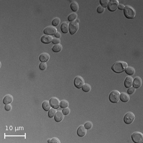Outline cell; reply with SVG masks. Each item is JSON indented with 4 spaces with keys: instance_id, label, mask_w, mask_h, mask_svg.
Masks as SVG:
<instances>
[{
    "instance_id": "2e32d148",
    "label": "cell",
    "mask_w": 143,
    "mask_h": 143,
    "mask_svg": "<svg viewBox=\"0 0 143 143\" xmlns=\"http://www.w3.org/2000/svg\"><path fill=\"white\" fill-rule=\"evenodd\" d=\"M133 79L131 76H127L125 81V86L126 88H130L133 85Z\"/></svg>"
},
{
    "instance_id": "9a60e30c",
    "label": "cell",
    "mask_w": 143,
    "mask_h": 143,
    "mask_svg": "<svg viewBox=\"0 0 143 143\" xmlns=\"http://www.w3.org/2000/svg\"><path fill=\"white\" fill-rule=\"evenodd\" d=\"M61 29L63 33L64 34L67 33L69 31V25L68 24V22L66 21L63 22L61 25Z\"/></svg>"
},
{
    "instance_id": "8992f818",
    "label": "cell",
    "mask_w": 143,
    "mask_h": 143,
    "mask_svg": "<svg viewBox=\"0 0 143 143\" xmlns=\"http://www.w3.org/2000/svg\"><path fill=\"white\" fill-rule=\"evenodd\" d=\"M135 116L134 114L131 112L127 113L124 116V120L126 124H131L134 120H135Z\"/></svg>"
},
{
    "instance_id": "8d00e7d4",
    "label": "cell",
    "mask_w": 143,
    "mask_h": 143,
    "mask_svg": "<svg viewBox=\"0 0 143 143\" xmlns=\"http://www.w3.org/2000/svg\"><path fill=\"white\" fill-rule=\"evenodd\" d=\"M12 109V105L10 104H7L5 105V109L6 111H10Z\"/></svg>"
},
{
    "instance_id": "74e56055",
    "label": "cell",
    "mask_w": 143,
    "mask_h": 143,
    "mask_svg": "<svg viewBox=\"0 0 143 143\" xmlns=\"http://www.w3.org/2000/svg\"><path fill=\"white\" fill-rule=\"evenodd\" d=\"M125 6L124 4H119V5L118 6V9H119V10H124V8H125Z\"/></svg>"
},
{
    "instance_id": "9c48e42d",
    "label": "cell",
    "mask_w": 143,
    "mask_h": 143,
    "mask_svg": "<svg viewBox=\"0 0 143 143\" xmlns=\"http://www.w3.org/2000/svg\"><path fill=\"white\" fill-rule=\"evenodd\" d=\"M57 32V29L53 26H49L46 27L43 31V33L47 35H54Z\"/></svg>"
},
{
    "instance_id": "52a82bcc",
    "label": "cell",
    "mask_w": 143,
    "mask_h": 143,
    "mask_svg": "<svg viewBox=\"0 0 143 143\" xmlns=\"http://www.w3.org/2000/svg\"><path fill=\"white\" fill-rule=\"evenodd\" d=\"M118 4L119 2L117 0H111L107 6L108 9L111 12H114L117 9Z\"/></svg>"
},
{
    "instance_id": "1f68e13d",
    "label": "cell",
    "mask_w": 143,
    "mask_h": 143,
    "mask_svg": "<svg viewBox=\"0 0 143 143\" xmlns=\"http://www.w3.org/2000/svg\"><path fill=\"white\" fill-rule=\"evenodd\" d=\"M92 123L91 122H87L85 124L84 127L86 128V129H89L92 127Z\"/></svg>"
},
{
    "instance_id": "484cf974",
    "label": "cell",
    "mask_w": 143,
    "mask_h": 143,
    "mask_svg": "<svg viewBox=\"0 0 143 143\" xmlns=\"http://www.w3.org/2000/svg\"><path fill=\"white\" fill-rule=\"evenodd\" d=\"M82 90L85 92H88L91 89V87L90 84H85L82 86Z\"/></svg>"
},
{
    "instance_id": "d6a6232c",
    "label": "cell",
    "mask_w": 143,
    "mask_h": 143,
    "mask_svg": "<svg viewBox=\"0 0 143 143\" xmlns=\"http://www.w3.org/2000/svg\"><path fill=\"white\" fill-rule=\"evenodd\" d=\"M104 11H105V8H104L102 6H98V7L97 8V12L99 13H103L104 12Z\"/></svg>"
},
{
    "instance_id": "83f0119b",
    "label": "cell",
    "mask_w": 143,
    "mask_h": 143,
    "mask_svg": "<svg viewBox=\"0 0 143 143\" xmlns=\"http://www.w3.org/2000/svg\"><path fill=\"white\" fill-rule=\"evenodd\" d=\"M60 21H61V20H60V18H57V17L55 18L52 21V25L53 26H57L59 25Z\"/></svg>"
},
{
    "instance_id": "7a4b0ae2",
    "label": "cell",
    "mask_w": 143,
    "mask_h": 143,
    "mask_svg": "<svg viewBox=\"0 0 143 143\" xmlns=\"http://www.w3.org/2000/svg\"><path fill=\"white\" fill-rule=\"evenodd\" d=\"M124 13L125 16L128 19L134 18L136 14L135 10L131 6L126 5L124 9Z\"/></svg>"
},
{
    "instance_id": "d6986e66",
    "label": "cell",
    "mask_w": 143,
    "mask_h": 143,
    "mask_svg": "<svg viewBox=\"0 0 143 143\" xmlns=\"http://www.w3.org/2000/svg\"><path fill=\"white\" fill-rule=\"evenodd\" d=\"M120 98L123 102H127L129 100L130 97L129 95L126 93H122L120 95Z\"/></svg>"
},
{
    "instance_id": "d590c367",
    "label": "cell",
    "mask_w": 143,
    "mask_h": 143,
    "mask_svg": "<svg viewBox=\"0 0 143 143\" xmlns=\"http://www.w3.org/2000/svg\"><path fill=\"white\" fill-rule=\"evenodd\" d=\"M51 143H60V141L58 138H57L56 137H54V138H53L51 140Z\"/></svg>"
},
{
    "instance_id": "e575fe53",
    "label": "cell",
    "mask_w": 143,
    "mask_h": 143,
    "mask_svg": "<svg viewBox=\"0 0 143 143\" xmlns=\"http://www.w3.org/2000/svg\"><path fill=\"white\" fill-rule=\"evenodd\" d=\"M60 40L58 38H55L53 39V41H52V42L54 44H59L60 43Z\"/></svg>"
},
{
    "instance_id": "3957f363",
    "label": "cell",
    "mask_w": 143,
    "mask_h": 143,
    "mask_svg": "<svg viewBox=\"0 0 143 143\" xmlns=\"http://www.w3.org/2000/svg\"><path fill=\"white\" fill-rule=\"evenodd\" d=\"M120 93L117 90H114L111 92L109 95V100L113 103H117L120 99Z\"/></svg>"
},
{
    "instance_id": "cb8c5ba5",
    "label": "cell",
    "mask_w": 143,
    "mask_h": 143,
    "mask_svg": "<svg viewBox=\"0 0 143 143\" xmlns=\"http://www.w3.org/2000/svg\"><path fill=\"white\" fill-rule=\"evenodd\" d=\"M77 18V14L76 13H72L70 14L68 17L69 21H73L74 20H76Z\"/></svg>"
},
{
    "instance_id": "e0dca14e",
    "label": "cell",
    "mask_w": 143,
    "mask_h": 143,
    "mask_svg": "<svg viewBox=\"0 0 143 143\" xmlns=\"http://www.w3.org/2000/svg\"><path fill=\"white\" fill-rule=\"evenodd\" d=\"M50 59V55L48 54L44 53L42 54L39 57L40 60L42 62H46L48 61Z\"/></svg>"
},
{
    "instance_id": "5bb4252c",
    "label": "cell",
    "mask_w": 143,
    "mask_h": 143,
    "mask_svg": "<svg viewBox=\"0 0 143 143\" xmlns=\"http://www.w3.org/2000/svg\"><path fill=\"white\" fill-rule=\"evenodd\" d=\"M64 117V114L61 111H58L55 114V120L57 122H60L63 120Z\"/></svg>"
},
{
    "instance_id": "4316f807",
    "label": "cell",
    "mask_w": 143,
    "mask_h": 143,
    "mask_svg": "<svg viewBox=\"0 0 143 143\" xmlns=\"http://www.w3.org/2000/svg\"><path fill=\"white\" fill-rule=\"evenodd\" d=\"M56 110L55 109V108H51L49 110V112H48V116L50 118H52L53 117L55 114L56 113Z\"/></svg>"
},
{
    "instance_id": "f35d334b",
    "label": "cell",
    "mask_w": 143,
    "mask_h": 143,
    "mask_svg": "<svg viewBox=\"0 0 143 143\" xmlns=\"http://www.w3.org/2000/svg\"><path fill=\"white\" fill-rule=\"evenodd\" d=\"M55 36L56 37H57V38H60V37H61V34L59 33V32H57L55 34Z\"/></svg>"
},
{
    "instance_id": "ba28073f",
    "label": "cell",
    "mask_w": 143,
    "mask_h": 143,
    "mask_svg": "<svg viewBox=\"0 0 143 143\" xmlns=\"http://www.w3.org/2000/svg\"><path fill=\"white\" fill-rule=\"evenodd\" d=\"M84 84V81L83 77L80 76H77L76 77L74 80V84L77 88L80 89L82 87Z\"/></svg>"
},
{
    "instance_id": "44dd1931",
    "label": "cell",
    "mask_w": 143,
    "mask_h": 143,
    "mask_svg": "<svg viewBox=\"0 0 143 143\" xmlns=\"http://www.w3.org/2000/svg\"><path fill=\"white\" fill-rule=\"evenodd\" d=\"M126 73L129 75V76H132L134 75L135 73V69L131 66H128L127 67L125 70Z\"/></svg>"
},
{
    "instance_id": "f1b7e54d",
    "label": "cell",
    "mask_w": 143,
    "mask_h": 143,
    "mask_svg": "<svg viewBox=\"0 0 143 143\" xmlns=\"http://www.w3.org/2000/svg\"><path fill=\"white\" fill-rule=\"evenodd\" d=\"M109 2V0H100V3L102 6L104 8L108 6Z\"/></svg>"
},
{
    "instance_id": "ac0fdd59",
    "label": "cell",
    "mask_w": 143,
    "mask_h": 143,
    "mask_svg": "<svg viewBox=\"0 0 143 143\" xmlns=\"http://www.w3.org/2000/svg\"><path fill=\"white\" fill-rule=\"evenodd\" d=\"M13 101V97L11 94H7L3 99V103L5 105L9 104Z\"/></svg>"
},
{
    "instance_id": "7c38bea8",
    "label": "cell",
    "mask_w": 143,
    "mask_h": 143,
    "mask_svg": "<svg viewBox=\"0 0 143 143\" xmlns=\"http://www.w3.org/2000/svg\"><path fill=\"white\" fill-rule=\"evenodd\" d=\"M77 133L78 136L80 137L84 136L86 133V128L83 126H80L77 131Z\"/></svg>"
},
{
    "instance_id": "f546056e",
    "label": "cell",
    "mask_w": 143,
    "mask_h": 143,
    "mask_svg": "<svg viewBox=\"0 0 143 143\" xmlns=\"http://www.w3.org/2000/svg\"><path fill=\"white\" fill-rule=\"evenodd\" d=\"M39 68L41 70H45L47 68V64L45 63H41L39 65Z\"/></svg>"
},
{
    "instance_id": "ab89813d",
    "label": "cell",
    "mask_w": 143,
    "mask_h": 143,
    "mask_svg": "<svg viewBox=\"0 0 143 143\" xmlns=\"http://www.w3.org/2000/svg\"><path fill=\"white\" fill-rule=\"evenodd\" d=\"M48 143H51V139H48Z\"/></svg>"
},
{
    "instance_id": "7402d4cb",
    "label": "cell",
    "mask_w": 143,
    "mask_h": 143,
    "mask_svg": "<svg viewBox=\"0 0 143 143\" xmlns=\"http://www.w3.org/2000/svg\"><path fill=\"white\" fill-rule=\"evenodd\" d=\"M62 46L60 44H57L56 45H55L53 48L52 50L54 52L58 53L60 52L62 50Z\"/></svg>"
},
{
    "instance_id": "6da1fadb",
    "label": "cell",
    "mask_w": 143,
    "mask_h": 143,
    "mask_svg": "<svg viewBox=\"0 0 143 143\" xmlns=\"http://www.w3.org/2000/svg\"><path fill=\"white\" fill-rule=\"evenodd\" d=\"M127 64L123 61H118L115 62L112 66V70L116 73H120L124 72L127 67Z\"/></svg>"
},
{
    "instance_id": "8fae6325",
    "label": "cell",
    "mask_w": 143,
    "mask_h": 143,
    "mask_svg": "<svg viewBox=\"0 0 143 143\" xmlns=\"http://www.w3.org/2000/svg\"><path fill=\"white\" fill-rule=\"evenodd\" d=\"M53 39V37L49 35H44L41 37V41L43 43L48 44L52 42Z\"/></svg>"
},
{
    "instance_id": "d4e9b609",
    "label": "cell",
    "mask_w": 143,
    "mask_h": 143,
    "mask_svg": "<svg viewBox=\"0 0 143 143\" xmlns=\"http://www.w3.org/2000/svg\"><path fill=\"white\" fill-rule=\"evenodd\" d=\"M60 106L62 108H65L68 107L69 103L67 101L65 100H63L60 102Z\"/></svg>"
},
{
    "instance_id": "4dcf8cb0",
    "label": "cell",
    "mask_w": 143,
    "mask_h": 143,
    "mask_svg": "<svg viewBox=\"0 0 143 143\" xmlns=\"http://www.w3.org/2000/svg\"><path fill=\"white\" fill-rule=\"evenodd\" d=\"M62 113L64 115H67L70 114V110L68 107H66L65 108H63V109L62 111Z\"/></svg>"
},
{
    "instance_id": "603a6c76",
    "label": "cell",
    "mask_w": 143,
    "mask_h": 143,
    "mask_svg": "<svg viewBox=\"0 0 143 143\" xmlns=\"http://www.w3.org/2000/svg\"><path fill=\"white\" fill-rule=\"evenodd\" d=\"M71 8L74 12H76L79 9V5L76 2H74L71 4Z\"/></svg>"
},
{
    "instance_id": "4fadbf2b",
    "label": "cell",
    "mask_w": 143,
    "mask_h": 143,
    "mask_svg": "<svg viewBox=\"0 0 143 143\" xmlns=\"http://www.w3.org/2000/svg\"><path fill=\"white\" fill-rule=\"evenodd\" d=\"M142 80L140 77H135L133 82V87L135 88H138L140 87L142 85Z\"/></svg>"
},
{
    "instance_id": "836d02e7",
    "label": "cell",
    "mask_w": 143,
    "mask_h": 143,
    "mask_svg": "<svg viewBox=\"0 0 143 143\" xmlns=\"http://www.w3.org/2000/svg\"><path fill=\"white\" fill-rule=\"evenodd\" d=\"M135 91V89L134 87H130V88H129V89L127 90V93L128 94H132L133 93H134V92Z\"/></svg>"
},
{
    "instance_id": "30bf717a",
    "label": "cell",
    "mask_w": 143,
    "mask_h": 143,
    "mask_svg": "<svg viewBox=\"0 0 143 143\" xmlns=\"http://www.w3.org/2000/svg\"><path fill=\"white\" fill-rule=\"evenodd\" d=\"M49 102L51 106L55 109H58L60 107V102L56 97H52L50 99Z\"/></svg>"
},
{
    "instance_id": "5b68a950",
    "label": "cell",
    "mask_w": 143,
    "mask_h": 143,
    "mask_svg": "<svg viewBox=\"0 0 143 143\" xmlns=\"http://www.w3.org/2000/svg\"><path fill=\"white\" fill-rule=\"evenodd\" d=\"M79 24L77 21H71L69 24V32L71 34L73 35L78 31Z\"/></svg>"
},
{
    "instance_id": "277c9868",
    "label": "cell",
    "mask_w": 143,
    "mask_h": 143,
    "mask_svg": "<svg viewBox=\"0 0 143 143\" xmlns=\"http://www.w3.org/2000/svg\"><path fill=\"white\" fill-rule=\"evenodd\" d=\"M131 138L135 143H142L143 142V135L140 132L134 133L131 135Z\"/></svg>"
},
{
    "instance_id": "ffe728a7",
    "label": "cell",
    "mask_w": 143,
    "mask_h": 143,
    "mask_svg": "<svg viewBox=\"0 0 143 143\" xmlns=\"http://www.w3.org/2000/svg\"><path fill=\"white\" fill-rule=\"evenodd\" d=\"M42 106L43 109L46 111H49L51 109V105L50 104V102L48 101H45L42 103Z\"/></svg>"
}]
</instances>
